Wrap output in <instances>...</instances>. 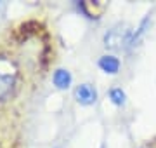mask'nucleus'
Segmentation results:
<instances>
[{
  "instance_id": "f257e3e1",
  "label": "nucleus",
  "mask_w": 156,
  "mask_h": 148,
  "mask_svg": "<svg viewBox=\"0 0 156 148\" xmlns=\"http://www.w3.org/2000/svg\"><path fill=\"white\" fill-rule=\"evenodd\" d=\"M132 42V31L127 24H116L113 26L104 37V46L111 51H120L123 47L130 46Z\"/></svg>"
},
{
  "instance_id": "f03ea898",
  "label": "nucleus",
  "mask_w": 156,
  "mask_h": 148,
  "mask_svg": "<svg viewBox=\"0 0 156 148\" xmlns=\"http://www.w3.org/2000/svg\"><path fill=\"white\" fill-rule=\"evenodd\" d=\"M17 77V68L14 61L0 56V99L9 94Z\"/></svg>"
},
{
  "instance_id": "7ed1b4c3",
  "label": "nucleus",
  "mask_w": 156,
  "mask_h": 148,
  "mask_svg": "<svg viewBox=\"0 0 156 148\" xmlns=\"http://www.w3.org/2000/svg\"><path fill=\"white\" fill-rule=\"evenodd\" d=\"M75 99L83 106H90L97 101V91L90 84H80L75 89Z\"/></svg>"
},
{
  "instance_id": "20e7f679",
  "label": "nucleus",
  "mask_w": 156,
  "mask_h": 148,
  "mask_svg": "<svg viewBox=\"0 0 156 148\" xmlns=\"http://www.w3.org/2000/svg\"><path fill=\"white\" fill-rule=\"evenodd\" d=\"M99 68L104 72L106 75H116L120 72V66H122V61L118 59L116 56L113 54H104V56L99 57Z\"/></svg>"
},
{
  "instance_id": "39448f33",
  "label": "nucleus",
  "mask_w": 156,
  "mask_h": 148,
  "mask_svg": "<svg viewBox=\"0 0 156 148\" xmlns=\"http://www.w3.org/2000/svg\"><path fill=\"white\" fill-rule=\"evenodd\" d=\"M52 82H54V86H56L57 89H68V87L71 86L73 77L68 70L57 68L56 72H54V75H52Z\"/></svg>"
},
{
  "instance_id": "423d86ee",
  "label": "nucleus",
  "mask_w": 156,
  "mask_h": 148,
  "mask_svg": "<svg viewBox=\"0 0 156 148\" xmlns=\"http://www.w3.org/2000/svg\"><path fill=\"white\" fill-rule=\"evenodd\" d=\"M109 99H111V103L115 105V106H123V105L127 103V94H125L123 89L115 87V89L109 91Z\"/></svg>"
},
{
  "instance_id": "0eeeda50",
  "label": "nucleus",
  "mask_w": 156,
  "mask_h": 148,
  "mask_svg": "<svg viewBox=\"0 0 156 148\" xmlns=\"http://www.w3.org/2000/svg\"><path fill=\"white\" fill-rule=\"evenodd\" d=\"M0 11H4V4L2 2H0Z\"/></svg>"
}]
</instances>
